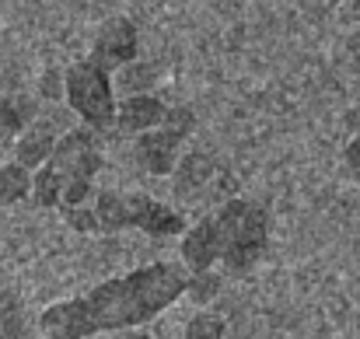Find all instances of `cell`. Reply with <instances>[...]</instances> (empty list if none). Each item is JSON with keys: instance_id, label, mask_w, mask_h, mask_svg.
<instances>
[{"instance_id": "1", "label": "cell", "mask_w": 360, "mask_h": 339, "mask_svg": "<svg viewBox=\"0 0 360 339\" xmlns=\"http://www.w3.org/2000/svg\"><path fill=\"white\" fill-rule=\"evenodd\" d=\"M189 273L175 262H150L133 273L112 276L81 298L49 305L39 315L42 339H91L98 333L140 329L186 298Z\"/></svg>"}, {"instance_id": "2", "label": "cell", "mask_w": 360, "mask_h": 339, "mask_svg": "<svg viewBox=\"0 0 360 339\" xmlns=\"http://www.w3.org/2000/svg\"><path fill=\"white\" fill-rule=\"evenodd\" d=\"M214 221H217L224 269L248 273L269 248V214H266V207H259L245 196H231L214 214Z\"/></svg>"}, {"instance_id": "3", "label": "cell", "mask_w": 360, "mask_h": 339, "mask_svg": "<svg viewBox=\"0 0 360 339\" xmlns=\"http://www.w3.org/2000/svg\"><path fill=\"white\" fill-rule=\"evenodd\" d=\"M63 102L91 133H98V136L112 133L120 98L112 88V74L102 63H95L91 56H84L63 70Z\"/></svg>"}, {"instance_id": "4", "label": "cell", "mask_w": 360, "mask_h": 339, "mask_svg": "<svg viewBox=\"0 0 360 339\" xmlns=\"http://www.w3.org/2000/svg\"><path fill=\"white\" fill-rule=\"evenodd\" d=\"M193 126H196V119H193V113L186 105L168 109L165 122L158 129L133 136V161L147 175H158V179L161 175H172L175 165H179V158L186 154L182 147H186V136L193 133Z\"/></svg>"}, {"instance_id": "5", "label": "cell", "mask_w": 360, "mask_h": 339, "mask_svg": "<svg viewBox=\"0 0 360 339\" xmlns=\"http://www.w3.org/2000/svg\"><path fill=\"white\" fill-rule=\"evenodd\" d=\"M53 165L63 179H81V182H95V175L105 168L102 147H98V133H91L88 126H74L67 133H60L53 158L46 161Z\"/></svg>"}, {"instance_id": "6", "label": "cell", "mask_w": 360, "mask_h": 339, "mask_svg": "<svg viewBox=\"0 0 360 339\" xmlns=\"http://www.w3.org/2000/svg\"><path fill=\"white\" fill-rule=\"evenodd\" d=\"M136 49H140V39H136V25L129 18H109L98 35H95V46H91V60L102 63L109 74H116L120 67L136 60Z\"/></svg>"}, {"instance_id": "7", "label": "cell", "mask_w": 360, "mask_h": 339, "mask_svg": "<svg viewBox=\"0 0 360 339\" xmlns=\"http://www.w3.org/2000/svg\"><path fill=\"white\" fill-rule=\"evenodd\" d=\"M126 207H129V227L150 238H172L186 231V217L172 210L168 203L154 200L150 193H126Z\"/></svg>"}, {"instance_id": "8", "label": "cell", "mask_w": 360, "mask_h": 339, "mask_svg": "<svg viewBox=\"0 0 360 339\" xmlns=\"http://www.w3.org/2000/svg\"><path fill=\"white\" fill-rule=\"evenodd\" d=\"M179 255H182V269L186 273H207L221 262V238H217V221L203 217L193 227L182 231L179 241Z\"/></svg>"}, {"instance_id": "9", "label": "cell", "mask_w": 360, "mask_h": 339, "mask_svg": "<svg viewBox=\"0 0 360 339\" xmlns=\"http://www.w3.org/2000/svg\"><path fill=\"white\" fill-rule=\"evenodd\" d=\"M168 105L158 98V95H129L116 102V126L112 133L120 136H140V133H150L165 122Z\"/></svg>"}, {"instance_id": "10", "label": "cell", "mask_w": 360, "mask_h": 339, "mask_svg": "<svg viewBox=\"0 0 360 339\" xmlns=\"http://www.w3.org/2000/svg\"><path fill=\"white\" fill-rule=\"evenodd\" d=\"M56 140H60V133H56V126L53 122H42V119H35L18 140H14V161L21 165V168H28V172H35V168H42L49 158H53V147H56Z\"/></svg>"}, {"instance_id": "11", "label": "cell", "mask_w": 360, "mask_h": 339, "mask_svg": "<svg viewBox=\"0 0 360 339\" xmlns=\"http://www.w3.org/2000/svg\"><path fill=\"white\" fill-rule=\"evenodd\" d=\"M214 179H217V161L207 151H186L179 158L175 172H172V182H175V193L179 196H196Z\"/></svg>"}, {"instance_id": "12", "label": "cell", "mask_w": 360, "mask_h": 339, "mask_svg": "<svg viewBox=\"0 0 360 339\" xmlns=\"http://www.w3.org/2000/svg\"><path fill=\"white\" fill-rule=\"evenodd\" d=\"M95 221H98V234H120L129 227V207H126V193L120 189H98L91 200Z\"/></svg>"}, {"instance_id": "13", "label": "cell", "mask_w": 360, "mask_h": 339, "mask_svg": "<svg viewBox=\"0 0 360 339\" xmlns=\"http://www.w3.org/2000/svg\"><path fill=\"white\" fill-rule=\"evenodd\" d=\"M154 84H158V67L150 60H133V63H126V67H120L112 74V88H116V95H122V98H129V95H150Z\"/></svg>"}, {"instance_id": "14", "label": "cell", "mask_w": 360, "mask_h": 339, "mask_svg": "<svg viewBox=\"0 0 360 339\" xmlns=\"http://www.w3.org/2000/svg\"><path fill=\"white\" fill-rule=\"evenodd\" d=\"M35 119H39L35 98H28V95H7V98H0V133L4 136H14L18 140Z\"/></svg>"}, {"instance_id": "15", "label": "cell", "mask_w": 360, "mask_h": 339, "mask_svg": "<svg viewBox=\"0 0 360 339\" xmlns=\"http://www.w3.org/2000/svg\"><path fill=\"white\" fill-rule=\"evenodd\" d=\"M32 203L49 210V207H60V196H63V175L53 168V165H42L32 172Z\"/></svg>"}, {"instance_id": "16", "label": "cell", "mask_w": 360, "mask_h": 339, "mask_svg": "<svg viewBox=\"0 0 360 339\" xmlns=\"http://www.w3.org/2000/svg\"><path fill=\"white\" fill-rule=\"evenodd\" d=\"M28 193H32V172L21 168L18 161L0 165V207H14L28 200Z\"/></svg>"}, {"instance_id": "17", "label": "cell", "mask_w": 360, "mask_h": 339, "mask_svg": "<svg viewBox=\"0 0 360 339\" xmlns=\"http://www.w3.org/2000/svg\"><path fill=\"white\" fill-rule=\"evenodd\" d=\"M224 336H228V322L217 312H207V308H200L186 322V333H182V339H224Z\"/></svg>"}, {"instance_id": "18", "label": "cell", "mask_w": 360, "mask_h": 339, "mask_svg": "<svg viewBox=\"0 0 360 339\" xmlns=\"http://www.w3.org/2000/svg\"><path fill=\"white\" fill-rule=\"evenodd\" d=\"M217 290H221V276H217L214 269H207V273H189V280H186V294H189L193 305H210V301L217 298Z\"/></svg>"}, {"instance_id": "19", "label": "cell", "mask_w": 360, "mask_h": 339, "mask_svg": "<svg viewBox=\"0 0 360 339\" xmlns=\"http://www.w3.org/2000/svg\"><path fill=\"white\" fill-rule=\"evenodd\" d=\"M21 333V305L14 301V294L0 290V339H18Z\"/></svg>"}, {"instance_id": "20", "label": "cell", "mask_w": 360, "mask_h": 339, "mask_svg": "<svg viewBox=\"0 0 360 339\" xmlns=\"http://www.w3.org/2000/svg\"><path fill=\"white\" fill-rule=\"evenodd\" d=\"M95 182H81V179H63V196H60V210L67 207H88L95 200Z\"/></svg>"}, {"instance_id": "21", "label": "cell", "mask_w": 360, "mask_h": 339, "mask_svg": "<svg viewBox=\"0 0 360 339\" xmlns=\"http://www.w3.org/2000/svg\"><path fill=\"white\" fill-rule=\"evenodd\" d=\"M63 221L74 227V231H81V234H98V221H95L91 203L88 207H67L63 210Z\"/></svg>"}, {"instance_id": "22", "label": "cell", "mask_w": 360, "mask_h": 339, "mask_svg": "<svg viewBox=\"0 0 360 339\" xmlns=\"http://www.w3.org/2000/svg\"><path fill=\"white\" fill-rule=\"evenodd\" d=\"M39 95L46 98V102H63V70H46L42 77H39Z\"/></svg>"}, {"instance_id": "23", "label": "cell", "mask_w": 360, "mask_h": 339, "mask_svg": "<svg viewBox=\"0 0 360 339\" xmlns=\"http://www.w3.org/2000/svg\"><path fill=\"white\" fill-rule=\"evenodd\" d=\"M343 158H347V165H350V168H357V172H360V133H354V136L347 140Z\"/></svg>"}, {"instance_id": "24", "label": "cell", "mask_w": 360, "mask_h": 339, "mask_svg": "<svg viewBox=\"0 0 360 339\" xmlns=\"http://www.w3.org/2000/svg\"><path fill=\"white\" fill-rule=\"evenodd\" d=\"M120 339H154L150 333H140V329H122Z\"/></svg>"}, {"instance_id": "25", "label": "cell", "mask_w": 360, "mask_h": 339, "mask_svg": "<svg viewBox=\"0 0 360 339\" xmlns=\"http://www.w3.org/2000/svg\"><path fill=\"white\" fill-rule=\"evenodd\" d=\"M357 109H360V102H357Z\"/></svg>"}, {"instance_id": "26", "label": "cell", "mask_w": 360, "mask_h": 339, "mask_svg": "<svg viewBox=\"0 0 360 339\" xmlns=\"http://www.w3.org/2000/svg\"><path fill=\"white\" fill-rule=\"evenodd\" d=\"M39 339H42V336H39Z\"/></svg>"}]
</instances>
